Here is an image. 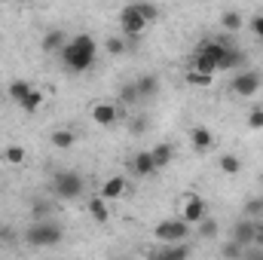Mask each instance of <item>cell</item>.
I'll return each instance as SVG.
<instances>
[{
	"mask_svg": "<svg viewBox=\"0 0 263 260\" xmlns=\"http://www.w3.org/2000/svg\"><path fill=\"white\" fill-rule=\"evenodd\" d=\"M95 55H98V43L92 34H77L67 40V46L62 49V62L67 70L73 73H86L89 67L95 65Z\"/></svg>",
	"mask_w": 263,
	"mask_h": 260,
	"instance_id": "1",
	"label": "cell"
},
{
	"mask_svg": "<svg viewBox=\"0 0 263 260\" xmlns=\"http://www.w3.org/2000/svg\"><path fill=\"white\" fill-rule=\"evenodd\" d=\"M62 239H65V227L49 220V217L46 220H34L25 230V242L31 248H55V245H62Z\"/></svg>",
	"mask_w": 263,
	"mask_h": 260,
	"instance_id": "2",
	"label": "cell"
},
{
	"mask_svg": "<svg viewBox=\"0 0 263 260\" xmlns=\"http://www.w3.org/2000/svg\"><path fill=\"white\" fill-rule=\"evenodd\" d=\"M83 190H86V184H83V178L77 175V172H55V178H52V193L59 196V199H65V202H70V199H80L83 196Z\"/></svg>",
	"mask_w": 263,
	"mask_h": 260,
	"instance_id": "3",
	"label": "cell"
},
{
	"mask_svg": "<svg viewBox=\"0 0 263 260\" xmlns=\"http://www.w3.org/2000/svg\"><path fill=\"white\" fill-rule=\"evenodd\" d=\"M153 236L162 242V245H181L187 236H190V227L181 220V217H168V220H159L153 227Z\"/></svg>",
	"mask_w": 263,
	"mask_h": 260,
	"instance_id": "4",
	"label": "cell"
},
{
	"mask_svg": "<svg viewBox=\"0 0 263 260\" xmlns=\"http://www.w3.org/2000/svg\"><path fill=\"white\" fill-rule=\"evenodd\" d=\"M230 242H236L242 248H251V245H260L263 248V236H260V230H257V220H251V217L236 220L233 230H230Z\"/></svg>",
	"mask_w": 263,
	"mask_h": 260,
	"instance_id": "5",
	"label": "cell"
},
{
	"mask_svg": "<svg viewBox=\"0 0 263 260\" xmlns=\"http://www.w3.org/2000/svg\"><path fill=\"white\" fill-rule=\"evenodd\" d=\"M260 86H263V80H260L257 70H239L233 77V83H230L233 95H239V98H254L260 92Z\"/></svg>",
	"mask_w": 263,
	"mask_h": 260,
	"instance_id": "6",
	"label": "cell"
},
{
	"mask_svg": "<svg viewBox=\"0 0 263 260\" xmlns=\"http://www.w3.org/2000/svg\"><path fill=\"white\" fill-rule=\"evenodd\" d=\"M120 28H123V37H129V40H132V37H138V34H144L147 22L141 18V12L135 9V3L120 9Z\"/></svg>",
	"mask_w": 263,
	"mask_h": 260,
	"instance_id": "7",
	"label": "cell"
},
{
	"mask_svg": "<svg viewBox=\"0 0 263 260\" xmlns=\"http://www.w3.org/2000/svg\"><path fill=\"white\" fill-rule=\"evenodd\" d=\"M202 217H208V205H205V199L196 193H187L184 196V208H181V220L190 227V224H199Z\"/></svg>",
	"mask_w": 263,
	"mask_h": 260,
	"instance_id": "8",
	"label": "cell"
},
{
	"mask_svg": "<svg viewBox=\"0 0 263 260\" xmlns=\"http://www.w3.org/2000/svg\"><path fill=\"white\" fill-rule=\"evenodd\" d=\"M117 120H120V107H117V104H110V101L92 104V123H98V126H114Z\"/></svg>",
	"mask_w": 263,
	"mask_h": 260,
	"instance_id": "9",
	"label": "cell"
},
{
	"mask_svg": "<svg viewBox=\"0 0 263 260\" xmlns=\"http://www.w3.org/2000/svg\"><path fill=\"white\" fill-rule=\"evenodd\" d=\"M129 172L135 175V178H150V175H156V165H153L150 150H141V153H135V156H132Z\"/></svg>",
	"mask_w": 263,
	"mask_h": 260,
	"instance_id": "10",
	"label": "cell"
},
{
	"mask_svg": "<svg viewBox=\"0 0 263 260\" xmlns=\"http://www.w3.org/2000/svg\"><path fill=\"white\" fill-rule=\"evenodd\" d=\"M190 144H193L196 153H211L214 150V132L205 129V126H196L190 132Z\"/></svg>",
	"mask_w": 263,
	"mask_h": 260,
	"instance_id": "11",
	"label": "cell"
},
{
	"mask_svg": "<svg viewBox=\"0 0 263 260\" xmlns=\"http://www.w3.org/2000/svg\"><path fill=\"white\" fill-rule=\"evenodd\" d=\"M190 257V248L181 242V245H159L156 251H150V260H187Z\"/></svg>",
	"mask_w": 263,
	"mask_h": 260,
	"instance_id": "12",
	"label": "cell"
},
{
	"mask_svg": "<svg viewBox=\"0 0 263 260\" xmlns=\"http://www.w3.org/2000/svg\"><path fill=\"white\" fill-rule=\"evenodd\" d=\"M126 193V178L123 175H114V178H107L104 184H101V199L104 202H110V199H120V196Z\"/></svg>",
	"mask_w": 263,
	"mask_h": 260,
	"instance_id": "13",
	"label": "cell"
},
{
	"mask_svg": "<svg viewBox=\"0 0 263 260\" xmlns=\"http://www.w3.org/2000/svg\"><path fill=\"white\" fill-rule=\"evenodd\" d=\"M227 49H230V46H227V43H220V40H205V43H199V55H205V59H211V62H214V65H220V59H223V55H227Z\"/></svg>",
	"mask_w": 263,
	"mask_h": 260,
	"instance_id": "14",
	"label": "cell"
},
{
	"mask_svg": "<svg viewBox=\"0 0 263 260\" xmlns=\"http://www.w3.org/2000/svg\"><path fill=\"white\" fill-rule=\"evenodd\" d=\"M135 86H138V95H141V98H156V92H159V77H156V73H144V77L135 80Z\"/></svg>",
	"mask_w": 263,
	"mask_h": 260,
	"instance_id": "15",
	"label": "cell"
},
{
	"mask_svg": "<svg viewBox=\"0 0 263 260\" xmlns=\"http://www.w3.org/2000/svg\"><path fill=\"white\" fill-rule=\"evenodd\" d=\"M150 156H153V165H156V172H159V169H165V165L175 159V147H172V144H156V147L150 150Z\"/></svg>",
	"mask_w": 263,
	"mask_h": 260,
	"instance_id": "16",
	"label": "cell"
},
{
	"mask_svg": "<svg viewBox=\"0 0 263 260\" xmlns=\"http://www.w3.org/2000/svg\"><path fill=\"white\" fill-rule=\"evenodd\" d=\"M242 65H245V52H239V49H233V46H230V49H227V55L220 59L217 70H236V73H239Z\"/></svg>",
	"mask_w": 263,
	"mask_h": 260,
	"instance_id": "17",
	"label": "cell"
},
{
	"mask_svg": "<svg viewBox=\"0 0 263 260\" xmlns=\"http://www.w3.org/2000/svg\"><path fill=\"white\" fill-rule=\"evenodd\" d=\"M65 46H67V37L59 31V28H52V31L43 37V52H49V55H52V52H62Z\"/></svg>",
	"mask_w": 263,
	"mask_h": 260,
	"instance_id": "18",
	"label": "cell"
},
{
	"mask_svg": "<svg viewBox=\"0 0 263 260\" xmlns=\"http://www.w3.org/2000/svg\"><path fill=\"white\" fill-rule=\"evenodd\" d=\"M31 89H34V86H31L28 80H12V83H9V89H6V95H9V101L22 104V101L31 95Z\"/></svg>",
	"mask_w": 263,
	"mask_h": 260,
	"instance_id": "19",
	"label": "cell"
},
{
	"mask_svg": "<svg viewBox=\"0 0 263 260\" xmlns=\"http://www.w3.org/2000/svg\"><path fill=\"white\" fill-rule=\"evenodd\" d=\"M89 214H92V220H95V224H107V220H110L107 202H104L101 196H92V199H89Z\"/></svg>",
	"mask_w": 263,
	"mask_h": 260,
	"instance_id": "20",
	"label": "cell"
},
{
	"mask_svg": "<svg viewBox=\"0 0 263 260\" xmlns=\"http://www.w3.org/2000/svg\"><path fill=\"white\" fill-rule=\"evenodd\" d=\"M25 156H28V153H25L22 144H9V147L3 150V162H6V165H22Z\"/></svg>",
	"mask_w": 263,
	"mask_h": 260,
	"instance_id": "21",
	"label": "cell"
},
{
	"mask_svg": "<svg viewBox=\"0 0 263 260\" xmlns=\"http://www.w3.org/2000/svg\"><path fill=\"white\" fill-rule=\"evenodd\" d=\"M73 141H77V135H73L70 129H55L52 132V144H55L59 150H70Z\"/></svg>",
	"mask_w": 263,
	"mask_h": 260,
	"instance_id": "22",
	"label": "cell"
},
{
	"mask_svg": "<svg viewBox=\"0 0 263 260\" xmlns=\"http://www.w3.org/2000/svg\"><path fill=\"white\" fill-rule=\"evenodd\" d=\"M220 172H223V175H239V172H242V159L233 156V153H223V156H220Z\"/></svg>",
	"mask_w": 263,
	"mask_h": 260,
	"instance_id": "23",
	"label": "cell"
},
{
	"mask_svg": "<svg viewBox=\"0 0 263 260\" xmlns=\"http://www.w3.org/2000/svg\"><path fill=\"white\" fill-rule=\"evenodd\" d=\"M217 233H220V224H217L214 217H202V220H199V236H202V239H214Z\"/></svg>",
	"mask_w": 263,
	"mask_h": 260,
	"instance_id": "24",
	"label": "cell"
},
{
	"mask_svg": "<svg viewBox=\"0 0 263 260\" xmlns=\"http://www.w3.org/2000/svg\"><path fill=\"white\" fill-rule=\"evenodd\" d=\"M193 70H196V73H205V77H214V73H217V65H214L211 59H205V55H199L196 52V59H193Z\"/></svg>",
	"mask_w": 263,
	"mask_h": 260,
	"instance_id": "25",
	"label": "cell"
},
{
	"mask_svg": "<svg viewBox=\"0 0 263 260\" xmlns=\"http://www.w3.org/2000/svg\"><path fill=\"white\" fill-rule=\"evenodd\" d=\"M220 25H223L227 31H239V28H242V12H236V9H227V12L220 15Z\"/></svg>",
	"mask_w": 263,
	"mask_h": 260,
	"instance_id": "26",
	"label": "cell"
},
{
	"mask_svg": "<svg viewBox=\"0 0 263 260\" xmlns=\"http://www.w3.org/2000/svg\"><path fill=\"white\" fill-rule=\"evenodd\" d=\"M40 104H43V92H40V89H31V95H28L18 107H22V110H28V114H34Z\"/></svg>",
	"mask_w": 263,
	"mask_h": 260,
	"instance_id": "27",
	"label": "cell"
},
{
	"mask_svg": "<svg viewBox=\"0 0 263 260\" xmlns=\"http://www.w3.org/2000/svg\"><path fill=\"white\" fill-rule=\"evenodd\" d=\"M120 101H123V104H129V107L141 101V95H138V86H135V83H126V86L120 89Z\"/></svg>",
	"mask_w": 263,
	"mask_h": 260,
	"instance_id": "28",
	"label": "cell"
},
{
	"mask_svg": "<svg viewBox=\"0 0 263 260\" xmlns=\"http://www.w3.org/2000/svg\"><path fill=\"white\" fill-rule=\"evenodd\" d=\"M129 49V37H107V52L110 55H123Z\"/></svg>",
	"mask_w": 263,
	"mask_h": 260,
	"instance_id": "29",
	"label": "cell"
},
{
	"mask_svg": "<svg viewBox=\"0 0 263 260\" xmlns=\"http://www.w3.org/2000/svg\"><path fill=\"white\" fill-rule=\"evenodd\" d=\"M135 9L141 12V18L150 25V22H156L159 18V6H150V3H135Z\"/></svg>",
	"mask_w": 263,
	"mask_h": 260,
	"instance_id": "30",
	"label": "cell"
},
{
	"mask_svg": "<svg viewBox=\"0 0 263 260\" xmlns=\"http://www.w3.org/2000/svg\"><path fill=\"white\" fill-rule=\"evenodd\" d=\"M220 254H223V260H242L245 248H242V245H236V242H230V245H223V248H220Z\"/></svg>",
	"mask_w": 263,
	"mask_h": 260,
	"instance_id": "31",
	"label": "cell"
},
{
	"mask_svg": "<svg viewBox=\"0 0 263 260\" xmlns=\"http://www.w3.org/2000/svg\"><path fill=\"white\" fill-rule=\"evenodd\" d=\"M211 80H214V77H205V73H196V70L187 73V83H190V86H211Z\"/></svg>",
	"mask_w": 263,
	"mask_h": 260,
	"instance_id": "32",
	"label": "cell"
},
{
	"mask_svg": "<svg viewBox=\"0 0 263 260\" xmlns=\"http://www.w3.org/2000/svg\"><path fill=\"white\" fill-rule=\"evenodd\" d=\"M248 126H251V129H263V107H254V110L248 114Z\"/></svg>",
	"mask_w": 263,
	"mask_h": 260,
	"instance_id": "33",
	"label": "cell"
},
{
	"mask_svg": "<svg viewBox=\"0 0 263 260\" xmlns=\"http://www.w3.org/2000/svg\"><path fill=\"white\" fill-rule=\"evenodd\" d=\"M242 260H263V248H260V245H251V248H245Z\"/></svg>",
	"mask_w": 263,
	"mask_h": 260,
	"instance_id": "34",
	"label": "cell"
},
{
	"mask_svg": "<svg viewBox=\"0 0 263 260\" xmlns=\"http://www.w3.org/2000/svg\"><path fill=\"white\" fill-rule=\"evenodd\" d=\"M251 31L263 40V15H254V18H251Z\"/></svg>",
	"mask_w": 263,
	"mask_h": 260,
	"instance_id": "35",
	"label": "cell"
},
{
	"mask_svg": "<svg viewBox=\"0 0 263 260\" xmlns=\"http://www.w3.org/2000/svg\"><path fill=\"white\" fill-rule=\"evenodd\" d=\"M257 230H260V236H263V217H260V220H257Z\"/></svg>",
	"mask_w": 263,
	"mask_h": 260,
	"instance_id": "36",
	"label": "cell"
}]
</instances>
